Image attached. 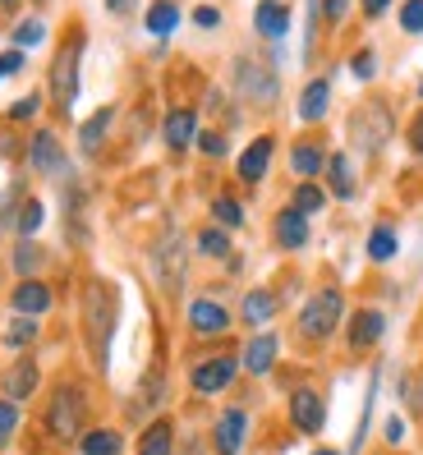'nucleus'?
Listing matches in <instances>:
<instances>
[{"mask_svg": "<svg viewBox=\"0 0 423 455\" xmlns=\"http://www.w3.org/2000/svg\"><path fill=\"white\" fill-rule=\"evenodd\" d=\"M42 221H46V207H42L37 198H28V203H23V212H19V235L33 239V235L42 230Z\"/></svg>", "mask_w": 423, "mask_h": 455, "instance_id": "obj_30", "label": "nucleus"}, {"mask_svg": "<svg viewBox=\"0 0 423 455\" xmlns=\"http://www.w3.org/2000/svg\"><path fill=\"white\" fill-rule=\"evenodd\" d=\"M194 23H198V28H217V23H221V14L212 10V5H198V10H194Z\"/></svg>", "mask_w": 423, "mask_h": 455, "instance_id": "obj_43", "label": "nucleus"}, {"mask_svg": "<svg viewBox=\"0 0 423 455\" xmlns=\"http://www.w3.org/2000/svg\"><path fill=\"white\" fill-rule=\"evenodd\" d=\"M28 156H33V171H42V175H65V152H60V143H56V133L37 129L33 143H28Z\"/></svg>", "mask_w": 423, "mask_h": 455, "instance_id": "obj_11", "label": "nucleus"}, {"mask_svg": "<svg viewBox=\"0 0 423 455\" xmlns=\"http://www.w3.org/2000/svg\"><path fill=\"white\" fill-rule=\"evenodd\" d=\"M37 382H42V372H37V363L33 359H19L10 372H5V400H28V395H37Z\"/></svg>", "mask_w": 423, "mask_h": 455, "instance_id": "obj_16", "label": "nucleus"}, {"mask_svg": "<svg viewBox=\"0 0 423 455\" xmlns=\"http://www.w3.org/2000/svg\"><path fill=\"white\" fill-rule=\"evenodd\" d=\"M240 317H244L249 327H267L272 317H276V294H272V290H249Z\"/></svg>", "mask_w": 423, "mask_h": 455, "instance_id": "obj_21", "label": "nucleus"}, {"mask_svg": "<svg viewBox=\"0 0 423 455\" xmlns=\"http://www.w3.org/2000/svg\"><path fill=\"white\" fill-rule=\"evenodd\" d=\"M37 101H42V97H23L10 116H14V120H28V116H37Z\"/></svg>", "mask_w": 423, "mask_h": 455, "instance_id": "obj_44", "label": "nucleus"}, {"mask_svg": "<svg viewBox=\"0 0 423 455\" xmlns=\"http://www.w3.org/2000/svg\"><path fill=\"white\" fill-rule=\"evenodd\" d=\"M0 5H14V0H0Z\"/></svg>", "mask_w": 423, "mask_h": 455, "instance_id": "obj_51", "label": "nucleus"}, {"mask_svg": "<svg viewBox=\"0 0 423 455\" xmlns=\"http://www.w3.org/2000/svg\"><path fill=\"white\" fill-rule=\"evenodd\" d=\"M395 249H401V244H395V230L391 226H378L373 235H368V258H373V262H391Z\"/></svg>", "mask_w": 423, "mask_h": 455, "instance_id": "obj_29", "label": "nucleus"}, {"mask_svg": "<svg viewBox=\"0 0 423 455\" xmlns=\"http://www.w3.org/2000/svg\"><path fill=\"white\" fill-rule=\"evenodd\" d=\"M313 455H340V451H327V446H323V451H313Z\"/></svg>", "mask_w": 423, "mask_h": 455, "instance_id": "obj_50", "label": "nucleus"}, {"mask_svg": "<svg viewBox=\"0 0 423 455\" xmlns=\"http://www.w3.org/2000/svg\"><path fill=\"white\" fill-rule=\"evenodd\" d=\"M401 395H405V405H410V410H423V382L405 378V382H401Z\"/></svg>", "mask_w": 423, "mask_h": 455, "instance_id": "obj_39", "label": "nucleus"}, {"mask_svg": "<svg viewBox=\"0 0 423 455\" xmlns=\"http://www.w3.org/2000/svg\"><path fill=\"white\" fill-rule=\"evenodd\" d=\"M323 203H327V194L317 189V184H308V180H304L299 189H295V203H290V207H295V212H304V217H313V212L323 207Z\"/></svg>", "mask_w": 423, "mask_h": 455, "instance_id": "obj_31", "label": "nucleus"}, {"mask_svg": "<svg viewBox=\"0 0 423 455\" xmlns=\"http://www.w3.org/2000/svg\"><path fill=\"white\" fill-rule=\"evenodd\" d=\"M290 423L299 427V433H323V423H327V405H323V395H317L313 387H299L295 395H290Z\"/></svg>", "mask_w": 423, "mask_h": 455, "instance_id": "obj_9", "label": "nucleus"}, {"mask_svg": "<svg viewBox=\"0 0 423 455\" xmlns=\"http://www.w3.org/2000/svg\"><path fill=\"white\" fill-rule=\"evenodd\" d=\"M37 336V317H19V323H10V331H5V345L10 350H23Z\"/></svg>", "mask_w": 423, "mask_h": 455, "instance_id": "obj_34", "label": "nucleus"}, {"mask_svg": "<svg viewBox=\"0 0 423 455\" xmlns=\"http://www.w3.org/2000/svg\"><path fill=\"white\" fill-rule=\"evenodd\" d=\"M14 427H19V405L14 400H0V446L14 437Z\"/></svg>", "mask_w": 423, "mask_h": 455, "instance_id": "obj_36", "label": "nucleus"}, {"mask_svg": "<svg viewBox=\"0 0 423 455\" xmlns=\"http://www.w3.org/2000/svg\"><path fill=\"white\" fill-rule=\"evenodd\" d=\"M350 69H355V78H373V74H378V65H373V51H359Z\"/></svg>", "mask_w": 423, "mask_h": 455, "instance_id": "obj_40", "label": "nucleus"}, {"mask_svg": "<svg viewBox=\"0 0 423 455\" xmlns=\"http://www.w3.org/2000/svg\"><path fill=\"white\" fill-rule=\"evenodd\" d=\"M323 166H327V156H323V148H317V143H299L295 152H290V171H295L299 180L323 175Z\"/></svg>", "mask_w": 423, "mask_h": 455, "instance_id": "obj_24", "label": "nucleus"}, {"mask_svg": "<svg viewBox=\"0 0 423 455\" xmlns=\"http://www.w3.org/2000/svg\"><path fill=\"white\" fill-rule=\"evenodd\" d=\"M272 363H276V336H272V331H262V336H253V340L244 345L240 368H249L253 378H262V372H272Z\"/></svg>", "mask_w": 423, "mask_h": 455, "instance_id": "obj_18", "label": "nucleus"}, {"mask_svg": "<svg viewBox=\"0 0 423 455\" xmlns=\"http://www.w3.org/2000/svg\"><path fill=\"white\" fill-rule=\"evenodd\" d=\"M401 28L405 33H423V0H410V5L401 10Z\"/></svg>", "mask_w": 423, "mask_h": 455, "instance_id": "obj_37", "label": "nucleus"}, {"mask_svg": "<svg viewBox=\"0 0 423 455\" xmlns=\"http://www.w3.org/2000/svg\"><path fill=\"white\" fill-rule=\"evenodd\" d=\"M42 33H46L42 23H37V19H28V23H19V28H14V42H19V46H37V42H42Z\"/></svg>", "mask_w": 423, "mask_h": 455, "instance_id": "obj_38", "label": "nucleus"}, {"mask_svg": "<svg viewBox=\"0 0 423 455\" xmlns=\"http://www.w3.org/2000/svg\"><path fill=\"white\" fill-rule=\"evenodd\" d=\"M327 101H331V84H327V78H313V84L304 88V97H299V120L317 124L327 116Z\"/></svg>", "mask_w": 423, "mask_h": 455, "instance_id": "obj_20", "label": "nucleus"}, {"mask_svg": "<svg viewBox=\"0 0 423 455\" xmlns=\"http://www.w3.org/2000/svg\"><path fill=\"white\" fill-rule=\"evenodd\" d=\"M382 336H387V317L378 308H359L350 317V345L355 350H368V345H378Z\"/></svg>", "mask_w": 423, "mask_h": 455, "instance_id": "obj_13", "label": "nucleus"}, {"mask_svg": "<svg viewBox=\"0 0 423 455\" xmlns=\"http://www.w3.org/2000/svg\"><path fill=\"white\" fill-rule=\"evenodd\" d=\"M78 51H84V42H65L60 56L51 60V97H56L60 111H69L74 97H78Z\"/></svg>", "mask_w": 423, "mask_h": 455, "instance_id": "obj_6", "label": "nucleus"}, {"mask_svg": "<svg viewBox=\"0 0 423 455\" xmlns=\"http://www.w3.org/2000/svg\"><path fill=\"white\" fill-rule=\"evenodd\" d=\"M212 217H217L221 226H244V207L235 198H217V203H212Z\"/></svg>", "mask_w": 423, "mask_h": 455, "instance_id": "obj_35", "label": "nucleus"}, {"mask_svg": "<svg viewBox=\"0 0 423 455\" xmlns=\"http://www.w3.org/2000/svg\"><path fill=\"white\" fill-rule=\"evenodd\" d=\"M189 327H194L198 336H221V331L230 327V313H226V304H217V299H194V304H189Z\"/></svg>", "mask_w": 423, "mask_h": 455, "instance_id": "obj_12", "label": "nucleus"}, {"mask_svg": "<svg viewBox=\"0 0 423 455\" xmlns=\"http://www.w3.org/2000/svg\"><path fill=\"white\" fill-rule=\"evenodd\" d=\"M152 267H156V281H162L171 294L184 285V272H189V258H184V244H180V235L166 230V239L152 249Z\"/></svg>", "mask_w": 423, "mask_h": 455, "instance_id": "obj_7", "label": "nucleus"}, {"mask_svg": "<svg viewBox=\"0 0 423 455\" xmlns=\"http://www.w3.org/2000/svg\"><path fill=\"white\" fill-rule=\"evenodd\" d=\"M175 23H180L175 0H156V5L148 10V33H152V37H171V33H175Z\"/></svg>", "mask_w": 423, "mask_h": 455, "instance_id": "obj_27", "label": "nucleus"}, {"mask_svg": "<svg viewBox=\"0 0 423 455\" xmlns=\"http://www.w3.org/2000/svg\"><path fill=\"white\" fill-rule=\"evenodd\" d=\"M111 120H116V111H111V106H101V111H97L84 129H78V148H84V152H97V148L106 143V129H111Z\"/></svg>", "mask_w": 423, "mask_h": 455, "instance_id": "obj_25", "label": "nucleus"}, {"mask_svg": "<svg viewBox=\"0 0 423 455\" xmlns=\"http://www.w3.org/2000/svg\"><path fill=\"white\" fill-rule=\"evenodd\" d=\"M327 171H331V194L336 198H350L355 194V166H350V156L336 152L331 162H327Z\"/></svg>", "mask_w": 423, "mask_h": 455, "instance_id": "obj_28", "label": "nucleus"}, {"mask_svg": "<svg viewBox=\"0 0 423 455\" xmlns=\"http://www.w3.org/2000/svg\"><path fill=\"white\" fill-rule=\"evenodd\" d=\"M84 336H88V350L97 359V368L111 363V336H116V285L92 276L84 285Z\"/></svg>", "mask_w": 423, "mask_h": 455, "instance_id": "obj_1", "label": "nucleus"}, {"mask_svg": "<svg viewBox=\"0 0 423 455\" xmlns=\"http://www.w3.org/2000/svg\"><path fill=\"white\" fill-rule=\"evenodd\" d=\"M346 10H350V0H327V23H340Z\"/></svg>", "mask_w": 423, "mask_h": 455, "instance_id": "obj_46", "label": "nucleus"}, {"mask_svg": "<svg viewBox=\"0 0 423 455\" xmlns=\"http://www.w3.org/2000/svg\"><path fill=\"white\" fill-rule=\"evenodd\" d=\"M198 148H203L207 156H221V152H226V139H221V133H198Z\"/></svg>", "mask_w": 423, "mask_h": 455, "instance_id": "obj_41", "label": "nucleus"}, {"mask_svg": "<svg viewBox=\"0 0 423 455\" xmlns=\"http://www.w3.org/2000/svg\"><path fill=\"white\" fill-rule=\"evenodd\" d=\"M235 88H240V97L258 101V106H272L276 92H281V78L267 60H253V56H240L235 60Z\"/></svg>", "mask_w": 423, "mask_h": 455, "instance_id": "obj_4", "label": "nucleus"}, {"mask_svg": "<svg viewBox=\"0 0 423 455\" xmlns=\"http://www.w3.org/2000/svg\"><path fill=\"white\" fill-rule=\"evenodd\" d=\"M139 455H175V427L166 419L148 423L143 437H139Z\"/></svg>", "mask_w": 423, "mask_h": 455, "instance_id": "obj_22", "label": "nucleus"}, {"mask_svg": "<svg viewBox=\"0 0 423 455\" xmlns=\"http://www.w3.org/2000/svg\"><path fill=\"white\" fill-rule=\"evenodd\" d=\"M14 308H19L23 317H42V313L51 308V285L37 281V276L19 281V285H14Z\"/></svg>", "mask_w": 423, "mask_h": 455, "instance_id": "obj_14", "label": "nucleus"}, {"mask_svg": "<svg viewBox=\"0 0 423 455\" xmlns=\"http://www.w3.org/2000/svg\"><path fill=\"white\" fill-rule=\"evenodd\" d=\"M410 143H414V152H423V116L410 124Z\"/></svg>", "mask_w": 423, "mask_h": 455, "instance_id": "obj_48", "label": "nucleus"}, {"mask_svg": "<svg viewBox=\"0 0 423 455\" xmlns=\"http://www.w3.org/2000/svg\"><path fill=\"white\" fill-rule=\"evenodd\" d=\"M272 152H276L272 139H253V143L240 152V180H244V184H258L262 175H267V166H272Z\"/></svg>", "mask_w": 423, "mask_h": 455, "instance_id": "obj_15", "label": "nucleus"}, {"mask_svg": "<svg viewBox=\"0 0 423 455\" xmlns=\"http://www.w3.org/2000/svg\"><path fill=\"white\" fill-rule=\"evenodd\" d=\"M350 133H355V148L359 152H378L391 139V111L382 101H363L359 111L350 116Z\"/></svg>", "mask_w": 423, "mask_h": 455, "instance_id": "obj_5", "label": "nucleus"}, {"mask_svg": "<svg viewBox=\"0 0 423 455\" xmlns=\"http://www.w3.org/2000/svg\"><path fill=\"white\" fill-rule=\"evenodd\" d=\"M387 5H391V0H363V14L378 19V14H387Z\"/></svg>", "mask_w": 423, "mask_h": 455, "instance_id": "obj_47", "label": "nucleus"}, {"mask_svg": "<svg viewBox=\"0 0 423 455\" xmlns=\"http://www.w3.org/2000/svg\"><path fill=\"white\" fill-rule=\"evenodd\" d=\"M162 133H166V143H171V148H189V143H194V133H198V116H194V111H171Z\"/></svg>", "mask_w": 423, "mask_h": 455, "instance_id": "obj_23", "label": "nucleus"}, {"mask_svg": "<svg viewBox=\"0 0 423 455\" xmlns=\"http://www.w3.org/2000/svg\"><path fill=\"white\" fill-rule=\"evenodd\" d=\"M84 419H88V400L78 387H60L51 395V410H46V427L56 442H74L84 437Z\"/></svg>", "mask_w": 423, "mask_h": 455, "instance_id": "obj_2", "label": "nucleus"}, {"mask_svg": "<svg viewBox=\"0 0 423 455\" xmlns=\"http://www.w3.org/2000/svg\"><path fill=\"white\" fill-rule=\"evenodd\" d=\"M253 23H258V33L262 37H285V28H290V10L281 5V0H258V10H253Z\"/></svg>", "mask_w": 423, "mask_h": 455, "instance_id": "obj_19", "label": "nucleus"}, {"mask_svg": "<svg viewBox=\"0 0 423 455\" xmlns=\"http://www.w3.org/2000/svg\"><path fill=\"white\" fill-rule=\"evenodd\" d=\"M37 262H42V249L33 244V239H23V244L14 249V267H19V276L28 281V276L37 272Z\"/></svg>", "mask_w": 423, "mask_h": 455, "instance_id": "obj_32", "label": "nucleus"}, {"mask_svg": "<svg viewBox=\"0 0 423 455\" xmlns=\"http://www.w3.org/2000/svg\"><path fill=\"white\" fill-rule=\"evenodd\" d=\"M272 230H276V244L281 249H304L308 244V217H304V212H295V207H285L281 217L272 221Z\"/></svg>", "mask_w": 423, "mask_h": 455, "instance_id": "obj_17", "label": "nucleus"}, {"mask_svg": "<svg viewBox=\"0 0 423 455\" xmlns=\"http://www.w3.org/2000/svg\"><path fill=\"white\" fill-rule=\"evenodd\" d=\"M19 69H23V51H5V56H0V78H10Z\"/></svg>", "mask_w": 423, "mask_h": 455, "instance_id": "obj_42", "label": "nucleus"}, {"mask_svg": "<svg viewBox=\"0 0 423 455\" xmlns=\"http://www.w3.org/2000/svg\"><path fill=\"white\" fill-rule=\"evenodd\" d=\"M120 433H111V427H92V433L78 437V451L84 455H120Z\"/></svg>", "mask_w": 423, "mask_h": 455, "instance_id": "obj_26", "label": "nucleus"}, {"mask_svg": "<svg viewBox=\"0 0 423 455\" xmlns=\"http://www.w3.org/2000/svg\"><path fill=\"white\" fill-rule=\"evenodd\" d=\"M387 442H395V446L405 442V419H387Z\"/></svg>", "mask_w": 423, "mask_h": 455, "instance_id": "obj_45", "label": "nucleus"}, {"mask_svg": "<svg viewBox=\"0 0 423 455\" xmlns=\"http://www.w3.org/2000/svg\"><path fill=\"white\" fill-rule=\"evenodd\" d=\"M198 253L226 258V253H230V235H226V230H203V235H198Z\"/></svg>", "mask_w": 423, "mask_h": 455, "instance_id": "obj_33", "label": "nucleus"}, {"mask_svg": "<svg viewBox=\"0 0 423 455\" xmlns=\"http://www.w3.org/2000/svg\"><path fill=\"white\" fill-rule=\"evenodd\" d=\"M235 372H240V359L217 355V359H203V363L189 372V382H194L198 395H221V391L235 382Z\"/></svg>", "mask_w": 423, "mask_h": 455, "instance_id": "obj_8", "label": "nucleus"}, {"mask_svg": "<svg viewBox=\"0 0 423 455\" xmlns=\"http://www.w3.org/2000/svg\"><path fill=\"white\" fill-rule=\"evenodd\" d=\"M340 317H346V299H340V290H317L313 299L299 308V331L308 340H327L340 327Z\"/></svg>", "mask_w": 423, "mask_h": 455, "instance_id": "obj_3", "label": "nucleus"}, {"mask_svg": "<svg viewBox=\"0 0 423 455\" xmlns=\"http://www.w3.org/2000/svg\"><path fill=\"white\" fill-rule=\"evenodd\" d=\"M106 10H111V14H120V10H129V0H106Z\"/></svg>", "mask_w": 423, "mask_h": 455, "instance_id": "obj_49", "label": "nucleus"}, {"mask_svg": "<svg viewBox=\"0 0 423 455\" xmlns=\"http://www.w3.org/2000/svg\"><path fill=\"white\" fill-rule=\"evenodd\" d=\"M244 433H249V414L244 410H226L217 419V433H212V442H217V455H240L244 451Z\"/></svg>", "mask_w": 423, "mask_h": 455, "instance_id": "obj_10", "label": "nucleus"}]
</instances>
